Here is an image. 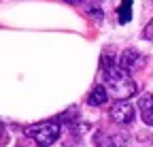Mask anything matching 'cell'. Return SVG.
<instances>
[{
    "instance_id": "obj_1",
    "label": "cell",
    "mask_w": 153,
    "mask_h": 147,
    "mask_svg": "<svg viewBox=\"0 0 153 147\" xmlns=\"http://www.w3.org/2000/svg\"><path fill=\"white\" fill-rule=\"evenodd\" d=\"M102 77H104V87L106 92L117 98V100H126L130 96L136 94V83L132 81V77L128 75V70H123L121 66L115 64V60H111L106 53L102 56Z\"/></svg>"
},
{
    "instance_id": "obj_2",
    "label": "cell",
    "mask_w": 153,
    "mask_h": 147,
    "mask_svg": "<svg viewBox=\"0 0 153 147\" xmlns=\"http://www.w3.org/2000/svg\"><path fill=\"white\" fill-rule=\"evenodd\" d=\"M60 132H62L60 119H45V122H38V124H32V126L26 128V134L32 137L41 147L53 145L60 139Z\"/></svg>"
},
{
    "instance_id": "obj_3",
    "label": "cell",
    "mask_w": 153,
    "mask_h": 147,
    "mask_svg": "<svg viewBox=\"0 0 153 147\" xmlns=\"http://www.w3.org/2000/svg\"><path fill=\"white\" fill-rule=\"evenodd\" d=\"M108 117L115 122V124H132L134 119V107L130 100H117L111 109H108Z\"/></svg>"
},
{
    "instance_id": "obj_4",
    "label": "cell",
    "mask_w": 153,
    "mask_h": 147,
    "mask_svg": "<svg viewBox=\"0 0 153 147\" xmlns=\"http://www.w3.org/2000/svg\"><path fill=\"white\" fill-rule=\"evenodd\" d=\"M96 145L98 147H128V141L123 134H111V132H100L96 137Z\"/></svg>"
},
{
    "instance_id": "obj_5",
    "label": "cell",
    "mask_w": 153,
    "mask_h": 147,
    "mask_svg": "<svg viewBox=\"0 0 153 147\" xmlns=\"http://www.w3.org/2000/svg\"><path fill=\"white\" fill-rule=\"evenodd\" d=\"M138 111L147 126H153V94H145L138 98Z\"/></svg>"
},
{
    "instance_id": "obj_6",
    "label": "cell",
    "mask_w": 153,
    "mask_h": 147,
    "mask_svg": "<svg viewBox=\"0 0 153 147\" xmlns=\"http://www.w3.org/2000/svg\"><path fill=\"white\" fill-rule=\"evenodd\" d=\"M106 100H108V92H106L104 85H96V87L89 92V96H87V102H89L91 107H100V104H104Z\"/></svg>"
},
{
    "instance_id": "obj_7",
    "label": "cell",
    "mask_w": 153,
    "mask_h": 147,
    "mask_svg": "<svg viewBox=\"0 0 153 147\" xmlns=\"http://www.w3.org/2000/svg\"><path fill=\"white\" fill-rule=\"evenodd\" d=\"M138 60H140V53H138L136 49H126V51L121 53V62H119V66H121L123 70H130V68L136 66Z\"/></svg>"
},
{
    "instance_id": "obj_8",
    "label": "cell",
    "mask_w": 153,
    "mask_h": 147,
    "mask_svg": "<svg viewBox=\"0 0 153 147\" xmlns=\"http://www.w3.org/2000/svg\"><path fill=\"white\" fill-rule=\"evenodd\" d=\"M117 17H119V24H128L130 17H132V0H121V4L117 9Z\"/></svg>"
},
{
    "instance_id": "obj_9",
    "label": "cell",
    "mask_w": 153,
    "mask_h": 147,
    "mask_svg": "<svg viewBox=\"0 0 153 147\" xmlns=\"http://www.w3.org/2000/svg\"><path fill=\"white\" fill-rule=\"evenodd\" d=\"M143 36H145V39H149V41H153V19H151V22L147 24V28H145Z\"/></svg>"
},
{
    "instance_id": "obj_10",
    "label": "cell",
    "mask_w": 153,
    "mask_h": 147,
    "mask_svg": "<svg viewBox=\"0 0 153 147\" xmlns=\"http://www.w3.org/2000/svg\"><path fill=\"white\" fill-rule=\"evenodd\" d=\"M89 15L96 17V19H102V11H100V7H91V9H89Z\"/></svg>"
},
{
    "instance_id": "obj_11",
    "label": "cell",
    "mask_w": 153,
    "mask_h": 147,
    "mask_svg": "<svg viewBox=\"0 0 153 147\" xmlns=\"http://www.w3.org/2000/svg\"><path fill=\"white\" fill-rule=\"evenodd\" d=\"M64 2H68V4H79V2H83V0H64Z\"/></svg>"
},
{
    "instance_id": "obj_12",
    "label": "cell",
    "mask_w": 153,
    "mask_h": 147,
    "mask_svg": "<svg viewBox=\"0 0 153 147\" xmlns=\"http://www.w3.org/2000/svg\"><path fill=\"white\" fill-rule=\"evenodd\" d=\"M0 137H2V124H0Z\"/></svg>"
}]
</instances>
